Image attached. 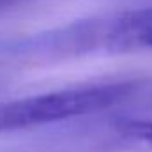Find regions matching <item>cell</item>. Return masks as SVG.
I'll return each instance as SVG.
<instances>
[{
  "instance_id": "3957f363",
  "label": "cell",
  "mask_w": 152,
  "mask_h": 152,
  "mask_svg": "<svg viewBox=\"0 0 152 152\" xmlns=\"http://www.w3.org/2000/svg\"><path fill=\"white\" fill-rule=\"evenodd\" d=\"M78 136V145L87 152H152V118L99 115Z\"/></svg>"
},
{
  "instance_id": "6da1fadb",
  "label": "cell",
  "mask_w": 152,
  "mask_h": 152,
  "mask_svg": "<svg viewBox=\"0 0 152 152\" xmlns=\"http://www.w3.org/2000/svg\"><path fill=\"white\" fill-rule=\"evenodd\" d=\"M151 80H113L50 90L0 103V133L39 127L60 120L127 112Z\"/></svg>"
},
{
  "instance_id": "7a4b0ae2",
  "label": "cell",
  "mask_w": 152,
  "mask_h": 152,
  "mask_svg": "<svg viewBox=\"0 0 152 152\" xmlns=\"http://www.w3.org/2000/svg\"><path fill=\"white\" fill-rule=\"evenodd\" d=\"M41 48L106 53L152 50V5L76 23L42 37Z\"/></svg>"
},
{
  "instance_id": "277c9868",
  "label": "cell",
  "mask_w": 152,
  "mask_h": 152,
  "mask_svg": "<svg viewBox=\"0 0 152 152\" xmlns=\"http://www.w3.org/2000/svg\"><path fill=\"white\" fill-rule=\"evenodd\" d=\"M21 2H27V0H0V12L9 9V7H12V5H18Z\"/></svg>"
}]
</instances>
